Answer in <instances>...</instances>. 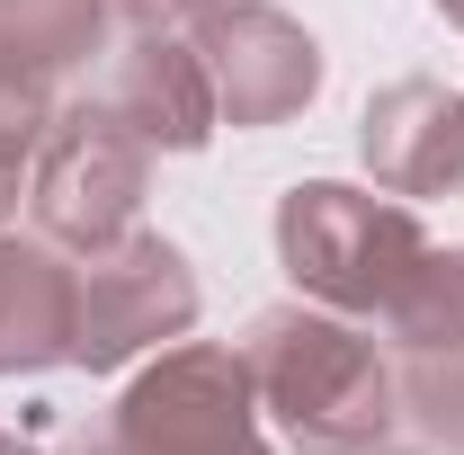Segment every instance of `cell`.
I'll list each match as a JSON object with an SVG mask.
<instances>
[{"label":"cell","instance_id":"cell-10","mask_svg":"<svg viewBox=\"0 0 464 455\" xmlns=\"http://www.w3.org/2000/svg\"><path fill=\"white\" fill-rule=\"evenodd\" d=\"M116 9L108 0H0V63L9 72H27V81H81V72H99L116 54Z\"/></svg>","mask_w":464,"mask_h":455},{"label":"cell","instance_id":"cell-11","mask_svg":"<svg viewBox=\"0 0 464 455\" xmlns=\"http://www.w3.org/2000/svg\"><path fill=\"white\" fill-rule=\"evenodd\" d=\"M402 429H420L438 455H464V340H411L393 348Z\"/></svg>","mask_w":464,"mask_h":455},{"label":"cell","instance_id":"cell-1","mask_svg":"<svg viewBox=\"0 0 464 455\" xmlns=\"http://www.w3.org/2000/svg\"><path fill=\"white\" fill-rule=\"evenodd\" d=\"M241 366H250V393L295 455H384V438L402 429L393 357L348 313L268 304L241 340Z\"/></svg>","mask_w":464,"mask_h":455},{"label":"cell","instance_id":"cell-16","mask_svg":"<svg viewBox=\"0 0 464 455\" xmlns=\"http://www.w3.org/2000/svg\"><path fill=\"white\" fill-rule=\"evenodd\" d=\"M429 455H438V447H429Z\"/></svg>","mask_w":464,"mask_h":455},{"label":"cell","instance_id":"cell-3","mask_svg":"<svg viewBox=\"0 0 464 455\" xmlns=\"http://www.w3.org/2000/svg\"><path fill=\"white\" fill-rule=\"evenodd\" d=\"M81 455H277V447L259 438V393H250L241 348L179 340L116 393L108 429H90Z\"/></svg>","mask_w":464,"mask_h":455},{"label":"cell","instance_id":"cell-9","mask_svg":"<svg viewBox=\"0 0 464 455\" xmlns=\"http://www.w3.org/2000/svg\"><path fill=\"white\" fill-rule=\"evenodd\" d=\"M72 313H81V277L45 232L0 224V375H45L72 366Z\"/></svg>","mask_w":464,"mask_h":455},{"label":"cell","instance_id":"cell-7","mask_svg":"<svg viewBox=\"0 0 464 455\" xmlns=\"http://www.w3.org/2000/svg\"><path fill=\"white\" fill-rule=\"evenodd\" d=\"M99 108L143 143V152H206L215 143V81L179 27H134L99 63Z\"/></svg>","mask_w":464,"mask_h":455},{"label":"cell","instance_id":"cell-8","mask_svg":"<svg viewBox=\"0 0 464 455\" xmlns=\"http://www.w3.org/2000/svg\"><path fill=\"white\" fill-rule=\"evenodd\" d=\"M357 161L384 197H447L464 188V90L447 81H384L357 116Z\"/></svg>","mask_w":464,"mask_h":455},{"label":"cell","instance_id":"cell-6","mask_svg":"<svg viewBox=\"0 0 464 455\" xmlns=\"http://www.w3.org/2000/svg\"><path fill=\"white\" fill-rule=\"evenodd\" d=\"M188 45L206 63V81H215V116L241 125V134L304 116L313 90H322V45H313V27L286 18V9H268V0H224V9H206V18L188 27Z\"/></svg>","mask_w":464,"mask_h":455},{"label":"cell","instance_id":"cell-4","mask_svg":"<svg viewBox=\"0 0 464 455\" xmlns=\"http://www.w3.org/2000/svg\"><path fill=\"white\" fill-rule=\"evenodd\" d=\"M72 277H81L72 366H90V375H116L143 348L188 340V322H197V268L161 232H116V241L72 259Z\"/></svg>","mask_w":464,"mask_h":455},{"label":"cell","instance_id":"cell-2","mask_svg":"<svg viewBox=\"0 0 464 455\" xmlns=\"http://www.w3.org/2000/svg\"><path fill=\"white\" fill-rule=\"evenodd\" d=\"M277 259L304 304L348 313V322H384L402 304V286L429 259V232L402 197L384 188H348V179H304L277 197Z\"/></svg>","mask_w":464,"mask_h":455},{"label":"cell","instance_id":"cell-12","mask_svg":"<svg viewBox=\"0 0 464 455\" xmlns=\"http://www.w3.org/2000/svg\"><path fill=\"white\" fill-rule=\"evenodd\" d=\"M45 134H54V90L0 63V224H18V206H27V170H36Z\"/></svg>","mask_w":464,"mask_h":455},{"label":"cell","instance_id":"cell-15","mask_svg":"<svg viewBox=\"0 0 464 455\" xmlns=\"http://www.w3.org/2000/svg\"><path fill=\"white\" fill-rule=\"evenodd\" d=\"M0 455H36V447H27V438H9V429H0Z\"/></svg>","mask_w":464,"mask_h":455},{"label":"cell","instance_id":"cell-5","mask_svg":"<svg viewBox=\"0 0 464 455\" xmlns=\"http://www.w3.org/2000/svg\"><path fill=\"white\" fill-rule=\"evenodd\" d=\"M143 188H152V152H143L99 99L54 108V134H45V152H36V170H27V215H36V232H45L54 250L81 259V250H99L116 232H134Z\"/></svg>","mask_w":464,"mask_h":455},{"label":"cell","instance_id":"cell-14","mask_svg":"<svg viewBox=\"0 0 464 455\" xmlns=\"http://www.w3.org/2000/svg\"><path fill=\"white\" fill-rule=\"evenodd\" d=\"M429 9H438V18H447V27H464V0H429Z\"/></svg>","mask_w":464,"mask_h":455},{"label":"cell","instance_id":"cell-13","mask_svg":"<svg viewBox=\"0 0 464 455\" xmlns=\"http://www.w3.org/2000/svg\"><path fill=\"white\" fill-rule=\"evenodd\" d=\"M125 27H197L206 9H224V0H108Z\"/></svg>","mask_w":464,"mask_h":455}]
</instances>
